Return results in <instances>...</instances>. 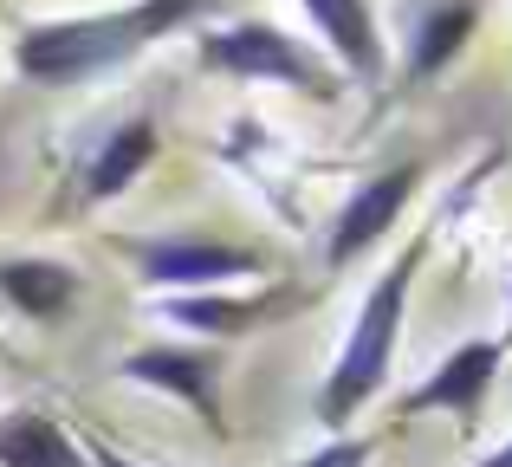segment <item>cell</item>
Segmentation results:
<instances>
[{"mask_svg": "<svg viewBox=\"0 0 512 467\" xmlns=\"http://www.w3.org/2000/svg\"><path fill=\"white\" fill-rule=\"evenodd\" d=\"M208 0H137V7L117 13H85V20H46L26 26L13 65H20L33 85H91V78L130 65L150 39L182 33Z\"/></svg>", "mask_w": 512, "mask_h": 467, "instance_id": "cell-1", "label": "cell"}, {"mask_svg": "<svg viewBox=\"0 0 512 467\" xmlns=\"http://www.w3.org/2000/svg\"><path fill=\"white\" fill-rule=\"evenodd\" d=\"M415 266H422V247L402 253V260L376 279V292L363 299L357 325H350V338H344V357H338V370H331V383H325V409H318L325 422H344L357 403H370V396L383 390L389 357H396V331H402V299H409Z\"/></svg>", "mask_w": 512, "mask_h": 467, "instance_id": "cell-2", "label": "cell"}, {"mask_svg": "<svg viewBox=\"0 0 512 467\" xmlns=\"http://www.w3.org/2000/svg\"><path fill=\"white\" fill-rule=\"evenodd\" d=\"M201 65L221 78H260V85H292V91H312V98H331V78L318 65V52L266 20H240V26L208 33L201 39Z\"/></svg>", "mask_w": 512, "mask_h": 467, "instance_id": "cell-3", "label": "cell"}, {"mask_svg": "<svg viewBox=\"0 0 512 467\" xmlns=\"http://www.w3.org/2000/svg\"><path fill=\"white\" fill-rule=\"evenodd\" d=\"M415 182H422L415 163H396V169H383L376 182H363V189L350 195L338 234H331V266H344V260H357L363 247H376V240L389 234V221L402 215V202L415 195Z\"/></svg>", "mask_w": 512, "mask_h": 467, "instance_id": "cell-4", "label": "cell"}, {"mask_svg": "<svg viewBox=\"0 0 512 467\" xmlns=\"http://www.w3.org/2000/svg\"><path fill=\"white\" fill-rule=\"evenodd\" d=\"M493 370H500V344L474 338V344H461V351L441 357V370L402 409H409V416H422V409H461V416H474L480 396H487V383H493Z\"/></svg>", "mask_w": 512, "mask_h": 467, "instance_id": "cell-5", "label": "cell"}, {"mask_svg": "<svg viewBox=\"0 0 512 467\" xmlns=\"http://www.w3.org/2000/svg\"><path fill=\"white\" fill-rule=\"evenodd\" d=\"M143 273L163 286H208V279L260 273V253L221 247V240H156V247H143Z\"/></svg>", "mask_w": 512, "mask_h": 467, "instance_id": "cell-6", "label": "cell"}, {"mask_svg": "<svg viewBox=\"0 0 512 467\" xmlns=\"http://www.w3.org/2000/svg\"><path fill=\"white\" fill-rule=\"evenodd\" d=\"M299 7L312 13V26L331 39V52H338L363 85L383 78V33H376L370 0H299Z\"/></svg>", "mask_w": 512, "mask_h": 467, "instance_id": "cell-7", "label": "cell"}, {"mask_svg": "<svg viewBox=\"0 0 512 467\" xmlns=\"http://www.w3.org/2000/svg\"><path fill=\"white\" fill-rule=\"evenodd\" d=\"M480 26V0H435V7L415 13V46H409V72L415 78H435L454 52L474 39Z\"/></svg>", "mask_w": 512, "mask_h": 467, "instance_id": "cell-8", "label": "cell"}, {"mask_svg": "<svg viewBox=\"0 0 512 467\" xmlns=\"http://www.w3.org/2000/svg\"><path fill=\"white\" fill-rule=\"evenodd\" d=\"M124 370L137 383H156V390L208 409V422H214V357L208 351H137Z\"/></svg>", "mask_w": 512, "mask_h": 467, "instance_id": "cell-9", "label": "cell"}, {"mask_svg": "<svg viewBox=\"0 0 512 467\" xmlns=\"http://www.w3.org/2000/svg\"><path fill=\"white\" fill-rule=\"evenodd\" d=\"M150 156H156V124H150V117H130V124L98 150V163H91V176H85V195H91V202L124 195L130 182L150 169Z\"/></svg>", "mask_w": 512, "mask_h": 467, "instance_id": "cell-10", "label": "cell"}, {"mask_svg": "<svg viewBox=\"0 0 512 467\" xmlns=\"http://www.w3.org/2000/svg\"><path fill=\"white\" fill-rule=\"evenodd\" d=\"M0 292H7L26 318H59L65 305H72L78 279L65 273V266H52V260H7L0 266Z\"/></svg>", "mask_w": 512, "mask_h": 467, "instance_id": "cell-11", "label": "cell"}, {"mask_svg": "<svg viewBox=\"0 0 512 467\" xmlns=\"http://www.w3.org/2000/svg\"><path fill=\"white\" fill-rule=\"evenodd\" d=\"M0 467H85V461H78V448L65 442L59 422L7 416L0 422Z\"/></svg>", "mask_w": 512, "mask_h": 467, "instance_id": "cell-12", "label": "cell"}, {"mask_svg": "<svg viewBox=\"0 0 512 467\" xmlns=\"http://www.w3.org/2000/svg\"><path fill=\"white\" fill-rule=\"evenodd\" d=\"M182 325L195 331H247L253 318H260V305H234V299H175L169 305Z\"/></svg>", "mask_w": 512, "mask_h": 467, "instance_id": "cell-13", "label": "cell"}, {"mask_svg": "<svg viewBox=\"0 0 512 467\" xmlns=\"http://www.w3.org/2000/svg\"><path fill=\"white\" fill-rule=\"evenodd\" d=\"M370 461V448L363 442H331L325 455H312V461H299V467H363Z\"/></svg>", "mask_w": 512, "mask_h": 467, "instance_id": "cell-14", "label": "cell"}, {"mask_svg": "<svg viewBox=\"0 0 512 467\" xmlns=\"http://www.w3.org/2000/svg\"><path fill=\"white\" fill-rule=\"evenodd\" d=\"M480 467H512V442L500 448V455H487V461H480Z\"/></svg>", "mask_w": 512, "mask_h": 467, "instance_id": "cell-15", "label": "cell"}, {"mask_svg": "<svg viewBox=\"0 0 512 467\" xmlns=\"http://www.w3.org/2000/svg\"><path fill=\"white\" fill-rule=\"evenodd\" d=\"M104 467H130V461H117V455H104Z\"/></svg>", "mask_w": 512, "mask_h": 467, "instance_id": "cell-16", "label": "cell"}]
</instances>
